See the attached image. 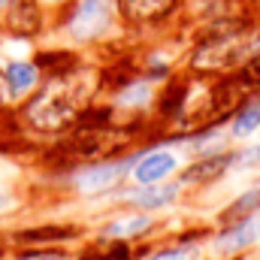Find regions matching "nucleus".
<instances>
[{
  "instance_id": "obj_1",
  "label": "nucleus",
  "mask_w": 260,
  "mask_h": 260,
  "mask_svg": "<svg viewBox=\"0 0 260 260\" xmlns=\"http://www.w3.org/2000/svg\"><path fill=\"white\" fill-rule=\"evenodd\" d=\"M115 15H118L115 0H79L70 15V34L79 43L100 40L115 24Z\"/></svg>"
},
{
  "instance_id": "obj_2",
  "label": "nucleus",
  "mask_w": 260,
  "mask_h": 260,
  "mask_svg": "<svg viewBox=\"0 0 260 260\" xmlns=\"http://www.w3.org/2000/svg\"><path fill=\"white\" fill-rule=\"evenodd\" d=\"M254 245H260V233L254 224V215H248V218L221 224V230L209 242V251L215 257H239V254L251 251Z\"/></svg>"
},
{
  "instance_id": "obj_3",
  "label": "nucleus",
  "mask_w": 260,
  "mask_h": 260,
  "mask_svg": "<svg viewBox=\"0 0 260 260\" xmlns=\"http://www.w3.org/2000/svg\"><path fill=\"white\" fill-rule=\"evenodd\" d=\"M130 164H133V157H124V160H106V164H91V167H85V170L76 173L73 185H76L79 194H85V197L106 194V191L118 188V185L130 176Z\"/></svg>"
},
{
  "instance_id": "obj_4",
  "label": "nucleus",
  "mask_w": 260,
  "mask_h": 260,
  "mask_svg": "<svg viewBox=\"0 0 260 260\" xmlns=\"http://www.w3.org/2000/svg\"><path fill=\"white\" fill-rule=\"evenodd\" d=\"M179 173V154L170 148H151L133 157L130 164V179L133 185H157L167 182Z\"/></svg>"
},
{
  "instance_id": "obj_5",
  "label": "nucleus",
  "mask_w": 260,
  "mask_h": 260,
  "mask_svg": "<svg viewBox=\"0 0 260 260\" xmlns=\"http://www.w3.org/2000/svg\"><path fill=\"white\" fill-rule=\"evenodd\" d=\"M185 191V182L182 179H167V182H157V185H136L133 191L124 194V203L136 212H160V209H170Z\"/></svg>"
},
{
  "instance_id": "obj_6",
  "label": "nucleus",
  "mask_w": 260,
  "mask_h": 260,
  "mask_svg": "<svg viewBox=\"0 0 260 260\" xmlns=\"http://www.w3.org/2000/svg\"><path fill=\"white\" fill-rule=\"evenodd\" d=\"M154 227V218L148 215V212H130V215H118V218H112L103 230H100V236L103 239H118V242H127V239H136V236H142V233H148Z\"/></svg>"
},
{
  "instance_id": "obj_7",
  "label": "nucleus",
  "mask_w": 260,
  "mask_h": 260,
  "mask_svg": "<svg viewBox=\"0 0 260 260\" xmlns=\"http://www.w3.org/2000/svg\"><path fill=\"white\" fill-rule=\"evenodd\" d=\"M115 3H118V12L127 21H139V24L157 21L176 6V0H115Z\"/></svg>"
},
{
  "instance_id": "obj_8",
  "label": "nucleus",
  "mask_w": 260,
  "mask_h": 260,
  "mask_svg": "<svg viewBox=\"0 0 260 260\" xmlns=\"http://www.w3.org/2000/svg\"><path fill=\"white\" fill-rule=\"evenodd\" d=\"M257 130H260V97H254V100L242 103V106L233 112L227 133H230V139L245 142V139H251Z\"/></svg>"
},
{
  "instance_id": "obj_9",
  "label": "nucleus",
  "mask_w": 260,
  "mask_h": 260,
  "mask_svg": "<svg viewBox=\"0 0 260 260\" xmlns=\"http://www.w3.org/2000/svg\"><path fill=\"white\" fill-rule=\"evenodd\" d=\"M3 79H6L9 94L18 97V94H27V91L37 85L40 70H37V64H27V61H12V64L3 70Z\"/></svg>"
},
{
  "instance_id": "obj_10",
  "label": "nucleus",
  "mask_w": 260,
  "mask_h": 260,
  "mask_svg": "<svg viewBox=\"0 0 260 260\" xmlns=\"http://www.w3.org/2000/svg\"><path fill=\"white\" fill-rule=\"evenodd\" d=\"M254 212H260V185H257V188L242 191V194L236 197L230 206H224V209H221V215H218V221H221V224H230V221L248 218V215H254Z\"/></svg>"
},
{
  "instance_id": "obj_11",
  "label": "nucleus",
  "mask_w": 260,
  "mask_h": 260,
  "mask_svg": "<svg viewBox=\"0 0 260 260\" xmlns=\"http://www.w3.org/2000/svg\"><path fill=\"white\" fill-rule=\"evenodd\" d=\"M9 27L15 34H34L40 27V9L34 0H15L9 9Z\"/></svg>"
},
{
  "instance_id": "obj_12",
  "label": "nucleus",
  "mask_w": 260,
  "mask_h": 260,
  "mask_svg": "<svg viewBox=\"0 0 260 260\" xmlns=\"http://www.w3.org/2000/svg\"><path fill=\"white\" fill-rule=\"evenodd\" d=\"M148 100H151V85H148V79H136V82H130L127 88L115 97V103L124 106V109H139V106H145Z\"/></svg>"
},
{
  "instance_id": "obj_13",
  "label": "nucleus",
  "mask_w": 260,
  "mask_h": 260,
  "mask_svg": "<svg viewBox=\"0 0 260 260\" xmlns=\"http://www.w3.org/2000/svg\"><path fill=\"white\" fill-rule=\"evenodd\" d=\"M145 260H200V245L197 242L167 245V248H157L154 254H148Z\"/></svg>"
},
{
  "instance_id": "obj_14",
  "label": "nucleus",
  "mask_w": 260,
  "mask_h": 260,
  "mask_svg": "<svg viewBox=\"0 0 260 260\" xmlns=\"http://www.w3.org/2000/svg\"><path fill=\"white\" fill-rule=\"evenodd\" d=\"M257 167H260V142L257 145H248V148L233 151L230 173H248V170H257Z\"/></svg>"
},
{
  "instance_id": "obj_15",
  "label": "nucleus",
  "mask_w": 260,
  "mask_h": 260,
  "mask_svg": "<svg viewBox=\"0 0 260 260\" xmlns=\"http://www.w3.org/2000/svg\"><path fill=\"white\" fill-rule=\"evenodd\" d=\"M242 79H245L248 85H260V52L245 61V67H242Z\"/></svg>"
},
{
  "instance_id": "obj_16",
  "label": "nucleus",
  "mask_w": 260,
  "mask_h": 260,
  "mask_svg": "<svg viewBox=\"0 0 260 260\" xmlns=\"http://www.w3.org/2000/svg\"><path fill=\"white\" fill-rule=\"evenodd\" d=\"M21 260H67V254L64 251H34V254H27Z\"/></svg>"
},
{
  "instance_id": "obj_17",
  "label": "nucleus",
  "mask_w": 260,
  "mask_h": 260,
  "mask_svg": "<svg viewBox=\"0 0 260 260\" xmlns=\"http://www.w3.org/2000/svg\"><path fill=\"white\" fill-rule=\"evenodd\" d=\"M9 203H12V200H9V197L0 191V212H6V209H9Z\"/></svg>"
},
{
  "instance_id": "obj_18",
  "label": "nucleus",
  "mask_w": 260,
  "mask_h": 260,
  "mask_svg": "<svg viewBox=\"0 0 260 260\" xmlns=\"http://www.w3.org/2000/svg\"><path fill=\"white\" fill-rule=\"evenodd\" d=\"M254 224H257V233H260V212H254Z\"/></svg>"
},
{
  "instance_id": "obj_19",
  "label": "nucleus",
  "mask_w": 260,
  "mask_h": 260,
  "mask_svg": "<svg viewBox=\"0 0 260 260\" xmlns=\"http://www.w3.org/2000/svg\"><path fill=\"white\" fill-rule=\"evenodd\" d=\"M9 3H12V0H0V6H9Z\"/></svg>"
}]
</instances>
